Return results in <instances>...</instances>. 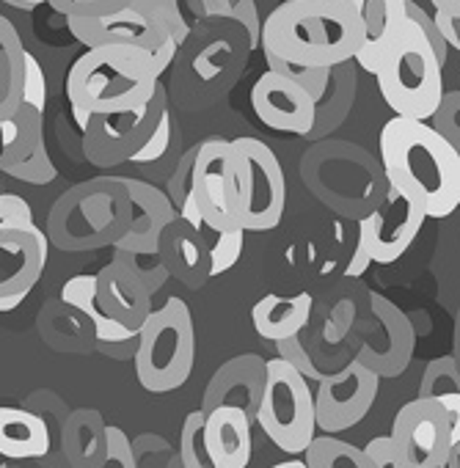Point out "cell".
<instances>
[{"instance_id": "1", "label": "cell", "mask_w": 460, "mask_h": 468, "mask_svg": "<svg viewBox=\"0 0 460 468\" xmlns=\"http://www.w3.org/2000/svg\"><path fill=\"white\" fill-rule=\"evenodd\" d=\"M389 185L416 201L427 218H446L460 201V152L427 122L394 116L380 130Z\"/></svg>"}, {"instance_id": "2", "label": "cell", "mask_w": 460, "mask_h": 468, "mask_svg": "<svg viewBox=\"0 0 460 468\" xmlns=\"http://www.w3.org/2000/svg\"><path fill=\"white\" fill-rule=\"evenodd\" d=\"M364 28L348 0H284L262 26V50L298 67H337L361 50Z\"/></svg>"}, {"instance_id": "3", "label": "cell", "mask_w": 460, "mask_h": 468, "mask_svg": "<svg viewBox=\"0 0 460 468\" xmlns=\"http://www.w3.org/2000/svg\"><path fill=\"white\" fill-rule=\"evenodd\" d=\"M157 86L160 75L155 69L152 53L124 45L86 48L67 75V97L80 130L97 113L146 105Z\"/></svg>"}, {"instance_id": "4", "label": "cell", "mask_w": 460, "mask_h": 468, "mask_svg": "<svg viewBox=\"0 0 460 468\" xmlns=\"http://www.w3.org/2000/svg\"><path fill=\"white\" fill-rule=\"evenodd\" d=\"M133 223V198L124 176H100L67 190L48 220V240L61 251L116 246Z\"/></svg>"}, {"instance_id": "5", "label": "cell", "mask_w": 460, "mask_h": 468, "mask_svg": "<svg viewBox=\"0 0 460 468\" xmlns=\"http://www.w3.org/2000/svg\"><path fill=\"white\" fill-rule=\"evenodd\" d=\"M444 67L424 34L405 17L402 31L375 67L378 89L394 116L427 122L444 97Z\"/></svg>"}, {"instance_id": "6", "label": "cell", "mask_w": 460, "mask_h": 468, "mask_svg": "<svg viewBox=\"0 0 460 468\" xmlns=\"http://www.w3.org/2000/svg\"><path fill=\"white\" fill-rule=\"evenodd\" d=\"M133 361L138 383L152 394H168L187 383L196 361V334L182 298H168L160 309H152L141 325Z\"/></svg>"}, {"instance_id": "7", "label": "cell", "mask_w": 460, "mask_h": 468, "mask_svg": "<svg viewBox=\"0 0 460 468\" xmlns=\"http://www.w3.org/2000/svg\"><path fill=\"white\" fill-rule=\"evenodd\" d=\"M254 421L273 441V446L287 454H304L315 441V394L309 380L282 356L268 361L265 391Z\"/></svg>"}, {"instance_id": "8", "label": "cell", "mask_w": 460, "mask_h": 468, "mask_svg": "<svg viewBox=\"0 0 460 468\" xmlns=\"http://www.w3.org/2000/svg\"><path fill=\"white\" fill-rule=\"evenodd\" d=\"M238 220L243 231H271L287 207V176L276 152L260 138H235Z\"/></svg>"}, {"instance_id": "9", "label": "cell", "mask_w": 460, "mask_h": 468, "mask_svg": "<svg viewBox=\"0 0 460 468\" xmlns=\"http://www.w3.org/2000/svg\"><path fill=\"white\" fill-rule=\"evenodd\" d=\"M168 111L166 89L157 86L155 97L133 111L97 113L83 127V154L91 165L113 168L130 163L133 154L149 141L160 116Z\"/></svg>"}, {"instance_id": "10", "label": "cell", "mask_w": 460, "mask_h": 468, "mask_svg": "<svg viewBox=\"0 0 460 468\" xmlns=\"http://www.w3.org/2000/svg\"><path fill=\"white\" fill-rule=\"evenodd\" d=\"M190 193L201 220L218 231L241 229L238 220V171L232 141L209 138L196 146L190 168Z\"/></svg>"}, {"instance_id": "11", "label": "cell", "mask_w": 460, "mask_h": 468, "mask_svg": "<svg viewBox=\"0 0 460 468\" xmlns=\"http://www.w3.org/2000/svg\"><path fill=\"white\" fill-rule=\"evenodd\" d=\"M67 28L86 48L124 45L155 53L171 39L155 0H130L119 12L102 17H70Z\"/></svg>"}, {"instance_id": "12", "label": "cell", "mask_w": 460, "mask_h": 468, "mask_svg": "<svg viewBox=\"0 0 460 468\" xmlns=\"http://www.w3.org/2000/svg\"><path fill=\"white\" fill-rule=\"evenodd\" d=\"M424 220V209L408 196H402L394 185H389L380 207H375L358 223L356 249H361L375 265H391L413 246Z\"/></svg>"}, {"instance_id": "13", "label": "cell", "mask_w": 460, "mask_h": 468, "mask_svg": "<svg viewBox=\"0 0 460 468\" xmlns=\"http://www.w3.org/2000/svg\"><path fill=\"white\" fill-rule=\"evenodd\" d=\"M405 460V468H444L452 452L446 410L427 397L405 402L389 432Z\"/></svg>"}, {"instance_id": "14", "label": "cell", "mask_w": 460, "mask_h": 468, "mask_svg": "<svg viewBox=\"0 0 460 468\" xmlns=\"http://www.w3.org/2000/svg\"><path fill=\"white\" fill-rule=\"evenodd\" d=\"M380 378L356 358L337 375H323L320 388L315 394L317 427L328 435L356 427L372 410Z\"/></svg>"}, {"instance_id": "15", "label": "cell", "mask_w": 460, "mask_h": 468, "mask_svg": "<svg viewBox=\"0 0 460 468\" xmlns=\"http://www.w3.org/2000/svg\"><path fill=\"white\" fill-rule=\"evenodd\" d=\"M251 108L257 119L276 133L306 138L315 127V100L309 91L271 69L257 78L251 89Z\"/></svg>"}, {"instance_id": "16", "label": "cell", "mask_w": 460, "mask_h": 468, "mask_svg": "<svg viewBox=\"0 0 460 468\" xmlns=\"http://www.w3.org/2000/svg\"><path fill=\"white\" fill-rule=\"evenodd\" d=\"M48 234L42 226L0 231V298L31 295L48 265Z\"/></svg>"}, {"instance_id": "17", "label": "cell", "mask_w": 460, "mask_h": 468, "mask_svg": "<svg viewBox=\"0 0 460 468\" xmlns=\"http://www.w3.org/2000/svg\"><path fill=\"white\" fill-rule=\"evenodd\" d=\"M124 185L133 198V223L113 249L124 251V254H157L160 238H163L166 226L174 220L177 207L152 182L124 176Z\"/></svg>"}, {"instance_id": "18", "label": "cell", "mask_w": 460, "mask_h": 468, "mask_svg": "<svg viewBox=\"0 0 460 468\" xmlns=\"http://www.w3.org/2000/svg\"><path fill=\"white\" fill-rule=\"evenodd\" d=\"M265 372H268V361L254 353L226 361L212 375L204 391L201 410L209 413L220 405H235V408H243L251 419H257V408L265 391Z\"/></svg>"}, {"instance_id": "19", "label": "cell", "mask_w": 460, "mask_h": 468, "mask_svg": "<svg viewBox=\"0 0 460 468\" xmlns=\"http://www.w3.org/2000/svg\"><path fill=\"white\" fill-rule=\"evenodd\" d=\"M369 306L375 320L383 328L386 345L380 350H358L356 361H361L367 369H372L378 378H397L408 369L416 347V331L402 309H397L389 298L383 295H369Z\"/></svg>"}, {"instance_id": "20", "label": "cell", "mask_w": 460, "mask_h": 468, "mask_svg": "<svg viewBox=\"0 0 460 468\" xmlns=\"http://www.w3.org/2000/svg\"><path fill=\"white\" fill-rule=\"evenodd\" d=\"M97 303L111 320L133 331H141V325L152 314V292L119 260H111L97 273Z\"/></svg>"}, {"instance_id": "21", "label": "cell", "mask_w": 460, "mask_h": 468, "mask_svg": "<svg viewBox=\"0 0 460 468\" xmlns=\"http://www.w3.org/2000/svg\"><path fill=\"white\" fill-rule=\"evenodd\" d=\"M254 419L235 405H220L204 413V446L215 468H249L254 441Z\"/></svg>"}, {"instance_id": "22", "label": "cell", "mask_w": 460, "mask_h": 468, "mask_svg": "<svg viewBox=\"0 0 460 468\" xmlns=\"http://www.w3.org/2000/svg\"><path fill=\"white\" fill-rule=\"evenodd\" d=\"M61 298L64 303H70L72 309H78L80 314H86L94 325V336H97V345L105 356H113V358H135V350H138V334L141 331H133L116 320H111L100 303H97V273L94 276H75L64 284L61 290Z\"/></svg>"}, {"instance_id": "23", "label": "cell", "mask_w": 460, "mask_h": 468, "mask_svg": "<svg viewBox=\"0 0 460 468\" xmlns=\"http://www.w3.org/2000/svg\"><path fill=\"white\" fill-rule=\"evenodd\" d=\"M157 254H160L168 276H174L185 287L198 290L209 279V254H207V246L201 240V234L179 212L166 226L163 238H160V246H157Z\"/></svg>"}, {"instance_id": "24", "label": "cell", "mask_w": 460, "mask_h": 468, "mask_svg": "<svg viewBox=\"0 0 460 468\" xmlns=\"http://www.w3.org/2000/svg\"><path fill=\"white\" fill-rule=\"evenodd\" d=\"M348 4L356 9L364 28V42L353 61L372 75L389 45L405 26V0H348Z\"/></svg>"}, {"instance_id": "25", "label": "cell", "mask_w": 460, "mask_h": 468, "mask_svg": "<svg viewBox=\"0 0 460 468\" xmlns=\"http://www.w3.org/2000/svg\"><path fill=\"white\" fill-rule=\"evenodd\" d=\"M315 301L309 292L295 295H265L251 309L254 331L268 342H284L293 336H301V331L309 325Z\"/></svg>"}, {"instance_id": "26", "label": "cell", "mask_w": 460, "mask_h": 468, "mask_svg": "<svg viewBox=\"0 0 460 468\" xmlns=\"http://www.w3.org/2000/svg\"><path fill=\"white\" fill-rule=\"evenodd\" d=\"M61 441L70 468H100L108 457V424L94 408L72 410Z\"/></svg>"}, {"instance_id": "27", "label": "cell", "mask_w": 460, "mask_h": 468, "mask_svg": "<svg viewBox=\"0 0 460 468\" xmlns=\"http://www.w3.org/2000/svg\"><path fill=\"white\" fill-rule=\"evenodd\" d=\"M50 452V430L42 416L23 408H0V457L37 460Z\"/></svg>"}, {"instance_id": "28", "label": "cell", "mask_w": 460, "mask_h": 468, "mask_svg": "<svg viewBox=\"0 0 460 468\" xmlns=\"http://www.w3.org/2000/svg\"><path fill=\"white\" fill-rule=\"evenodd\" d=\"M45 141V111L23 102L12 116L0 119V171L23 163Z\"/></svg>"}, {"instance_id": "29", "label": "cell", "mask_w": 460, "mask_h": 468, "mask_svg": "<svg viewBox=\"0 0 460 468\" xmlns=\"http://www.w3.org/2000/svg\"><path fill=\"white\" fill-rule=\"evenodd\" d=\"M155 4L177 48H182L196 28L212 20L232 17V0H155Z\"/></svg>"}, {"instance_id": "30", "label": "cell", "mask_w": 460, "mask_h": 468, "mask_svg": "<svg viewBox=\"0 0 460 468\" xmlns=\"http://www.w3.org/2000/svg\"><path fill=\"white\" fill-rule=\"evenodd\" d=\"M353 100H356V72H353V64L345 61V64L331 67L328 89L315 102V127H312V133L306 138H323L331 130H337L345 122Z\"/></svg>"}, {"instance_id": "31", "label": "cell", "mask_w": 460, "mask_h": 468, "mask_svg": "<svg viewBox=\"0 0 460 468\" xmlns=\"http://www.w3.org/2000/svg\"><path fill=\"white\" fill-rule=\"evenodd\" d=\"M304 454V463L309 468H375L361 446H353L334 435H315Z\"/></svg>"}, {"instance_id": "32", "label": "cell", "mask_w": 460, "mask_h": 468, "mask_svg": "<svg viewBox=\"0 0 460 468\" xmlns=\"http://www.w3.org/2000/svg\"><path fill=\"white\" fill-rule=\"evenodd\" d=\"M179 468H215L204 446V410L185 416L179 438Z\"/></svg>"}, {"instance_id": "33", "label": "cell", "mask_w": 460, "mask_h": 468, "mask_svg": "<svg viewBox=\"0 0 460 468\" xmlns=\"http://www.w3.org/2000/svg\"><path fill=\"white\" fill-rule=\"evenodd\" d=\"M265 61H268V69L271 72H279L290 80H295L298 86H304L309 91V97L317 102L326 89H328V80H331V67H298V64H290L273 53H265Z\"/></svg>"}, {"instance_id": "34", "label": "cell", "mask_w": 460, "mask_h": 468, "mask_svg": "<svg viewBox=\"0 0 460 468\" xmlns=\"http://www.w3.org/2000/svg\"><path fill=\"white\" fill-rule=\"evenodd\" d=\"M4 174L15 176V179H20V182H28V185H50V182L59 176V168H56V163L50 160L48 144L42 141V144L31 152V157H26V160L17 163V165H9Z\"/></svg>"}, {"instance_id": "35", "label": "cell", "mask_w": 460, "mask_h": 468, "mask_svg": "<svg viewBox=\"0 0 460 468\" xmlns=\"http://www.w3.org/2000/svg\"><path fill=\"white\" fill-rule=\"evenodd\" d=\"M130 0H48V6L56 15L70 17H102L111 12H119L122 6H127Z\"/></svg>"}, {"instance_id": "36", "label": "cell", "mask_w": 460, "mask_h": 468, "mask_svg": "<svg viewBox=\"0 0 460 468\" xmlns=\"http://www.w3.org/2000/svg\"><path fill=\"white\" fill-rule=\"evenodd\" d=\"M433 122H435V130L460 152V89L457 91H444Z\"/></svg>"}, {"instance_id": "37", "label": "cell", "mask_w": 460, "mask_h": 468, "mask_svg": "<svg viewBox=\"0 0 460 468\" xmlns=\"http://www.w3.org/2000/svg\"><path fill=\"white\" fill-rule=\"evenodd\" d=\"M171 138H174V127H171V116H168V111L160 116V122H157V127H155V133L149 135V141L133 154V160L130 163H135V165H149V163H157V160H163L166 157V152L171 149Z\"/></svg>"}, {"instance_id": "38", "label": "cell", "mask_w": 460, "mask_h": 468, "mask_svg": "<svg viewBox=\"0 0 460 468\" xmlns=\"http://www.w3.org/2000/svg\"><path fill=\"white\" fill-rule=\"evenodd\" d=\"M405 17L424 34V39L430 42V48H433V53L438 56V61H441V67L446 64V53H449V45L444 42V37H441V31H438V26H435V20H433V15H427L419 4H413V0H405Z\"/></svg>"}, {"instance_id": "39", "label": "cell", "mask_w": 460, "mask_h": 468, "mask_svg": "<svg viewBox=\"0 0 460 468\" xmlns=\"http://www.w3.org/2000/svg\"><path fill=\"white\" fill-rule=\"evenodd\" d=\"M31 204L17 193H0V231L4 229H28L34 226Z\"/></svg>"}, {"instance_id": "40", "label": "cell", "mask_w": 460, "mask_h": 468, "mask_svg": "<svg viewBox=\"0 0 460 468\" xmlns=\"http://www.w3.org/2000/svg\"><path fill=\"white\" fill-rule=\"evenodd\" d=\"M113 260L124 262V265H127L138 279H141V284H144L149 292H157V290L166 284V279H168V271H166V265H163L160 254L152 260V265H141L138 254H124V251H116V257H113Z\"/></svg>"}, {"instance_id": "41", "label": "cell", "mask_w": 460, "mask_h": 468, "mask_svg": "<svg viewBox=\"0 0 460 468\" xmlns=\"http://www.w3.org/2000/svg\"><path fill=\"white\" fill-rule=\"evenodd\" d=\"M100 468H138L133 443L122 427L108 424V457Z\"/></svg>"}, {"instance_id": "42", "label": "cell", "mask_w": 460, "mask_h": 468, "mask_svg": "<svg viewBox=\"0 0 460 468\" xmlns=\"http://www.w3.org/2000/svg\"><path fill=\"white\" fill-rule=\"evenodd\" d=\"M23 102L37 105L39 111H45L48 102V83H45V72L39 67V61L28 53L26 56V86H23Z\"/></svg>"}, {"instance_id": "43", "label": "cell", "mask_w": 460, "mask_h": 468, "mask_svg": "<svg viewBox=\"0 0 460 468\" xmlns=\"http://www.w3.org/2000/svg\"><path fill=\"white\" fill-rule=\"evenodd\" d=\"M364 452H367V457L372 460L375 468H405V460H402V454H400V449H397V443H394L391 435L372 438L364 446Z\"/></svg>"}, {"instance_id": "44", "label": "cell", "mask_w": 460, "mask_h": 468, "mask_svg": "<svg viewBox=\"0 0 460 468\" xmlns=\"http://www.w3.org/2000/svg\"><path fill=\"white\" fill-rule=\"evenodd\" d=\"M232 20L241 23L251 39V48H262V23L257 15V4L254 0H232Z\"/></svg>"}, {"instance_id": "45", "label": "cell", "mask_w": 460, "mask_h": 468, "mask_svg": "<svg viewBox=\"0 0 460 468\" xmlns=\"http://www.w3.org/2000/svg\"><path fill=\"white\" fill-rule=\"evenodd\" d=\"M279 345V356L282 358H287L304 378H323V375H317L315 369H312V364H309V358H306V353H304V347H301V342H298V336H293V339H284V342H276Z\"/></svg>"}, {"instance_id": "46", "label": "cell", "mask_w": 460, "mask_h": 468, "mask_svg": "<svg viewBox=\"0 0 460 468\" xmlns=\"http://www.w3.org/2000/svg\"><path fill=\"white\" fill-rule=\"evenodd\" d=\"M433 20H435L438 31H441L444 42H446L452 50H457V53H460V15H457V17H452V15H446V12H435V15H433Z\"/></svg>"}, {"instance_id": "47", "label": "cell", "mask_w": 460, "mask_h": 468, "mask_svg": "<svg viewBox=\"0 0 460 468\" xmlns=\"http://www.w3.org/2000/svg\"><path fill=\"white\" fill-rule=\"evenodd\" d=\"M430 4H433L435 12H446V15H452V17L460 15V0H430Z\"/></svg>"}, {"instance_id": "48", "label": "cell", "mask_w": 460, "mask_h": 468, "mask_svg": "<svg viewBox=\"0 0 460 468\" xmlns=\"http://www.w3.org/2000/svg\"><path fill=\"white\" fill-rule=\"evenodd\" d=\"M452 358L460 369V306H457V314H455V336H452Z\"/></svg>"}, {"instance_id": "49", "label": "cell", "mask_w": 460, "mask_h": 468, "mask_svg": "<svg viewBox=\"0 0 460 468\" xmlns=\"http://www.w3.org/2000/svg\"><path fill=\"white\" fill-rule=\"evenodd\" d=\"M28 295H6V298H0V314H6V312H15Z\"/></svg>"}, {"instance_id": "50", "label": "cell", "mask_w": 460, "mask_h": 468, "mask_svg": "<svg viewBox=\"0 0 460 468\" xmlns=\"http://www.w3.org/2000/svg\"><path fill=\"white\" fill-rule=\"evenodd\" d=\"M6 4L20 6V9H34V6H39V4H48V0H6Z\"/></svg>"}, {"instance_id": "51", "label": "cell", "mask_w": 460, "mask_h": 468, "mask_svg": "<svg viewBox=\"0 0 460 468\" xmlns=\"http://www.w3.org/2000/svg\"><path fill=\"white\" fill-rule=\"evenodd\" d=\"M271 468H309L304 460H287V463H276V465H271Z\"/></svg>"}, {"instance_id": "52", "label": "cell", "mask_w": 460, "mask_h": 468, "mask_svg": "<svg viewBox=\"0 0 460 468\" xmlns=\"http://www.w3.org/2000/svg\"><path fill=\"white\" fill-rule=\"evenodd\" d=\"M449 457L460 460V441H455V443H452V452H449Z\"/></svg>"}, {"instance_id": "53", "label": "cell", "mask_w": 460, "mask_h": 468, "mask_svg": "<svg viewBox=\"0 0 460 468\" xmlns=\"http://www.w3.org/2000/svg\"><path fill=\"white\" fill-rule=\"evenodd\" d=\"M0 468H20V465H0Z\"/></svg>"}]
</instances>
